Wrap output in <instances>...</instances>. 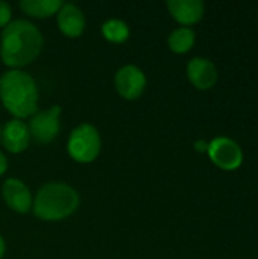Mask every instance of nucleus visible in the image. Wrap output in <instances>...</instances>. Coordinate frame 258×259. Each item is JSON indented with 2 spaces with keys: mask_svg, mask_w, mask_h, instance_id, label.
Returning <instances> with one entry per match:
<instances>
[{
  "mask_svg": "<svg viewBox=\"0 0 258 259\" xmlns=\"http://www.w3.org/2000/svg\"><path fill=\"white\" fill-rule=\"evenodd\" d=\"M44 46L41 30L27 20H12L2 32L0 58L11 70L32 64Z\"/></svg>",
  "mask_w": 258,
  "mask_h": 259,
  "instance_id": "nucleus-1",
  "label": "nucleus"
},
{
  "mask_svg": "<svg viewBox=\"0 0 258 259\" xmlns=\"http://www.w3.org/2000/svg\"><path fill=\"white\" fill-rule=\"evenodd\" d=\"M0 102L14 118L23 120L36 112L38 88L23 70H8L0 77Z\"/></svg>",
  "mask_w": 258,
  "mask_h": 259,
  "instance_id": "nucleus-2",
  "label": "nucleus"
},
{
  "mask_svg": "<svg viewBox=\"0 0 258 259\" xmlns=\"http://www.w3.org/2000/svg\"><path fill=\"white\" fill-rule=\"evenodd\" d=\"M79 206L78 191L64 182L43 185L32 203L33 214L44 222H59L70 217Z\"/></svg>",
  "mask_w": 258,
  "mask_h": 259,
  "instance_id": "nucleus-3",
  "label": "nucleus"
},
{
  "mask_svg": "<svg viewBox=\"0 0 258 259\" xmlns=\"http://www.w3.org/2000/svg\"><path fill=\"white\" fill-rule=\"evenodd\" d=\"M102 149V140L99 131L90 124L82 123L76 126L67 141V152L70 158L79 164H90L93 162Z\"/></svg>",
  "mask_w": 258,
  "mask_h": 259,
  "instance_id": "nucleus-4",
  "label": "nucleus"
},
{
  "mask_svg": "<svg viewBox=\"0 0 258 259\" xmlns=\"http://www.w3.org/2000/svg\"><path fill=\"white\" fill-rule=\"evenodd\" d=\"M59 117H61V108L58 105L35 112L27 126L30 138H33L40 144H49L55 141L61 129Z\"/></svg>",
  "mask_w": 258,
  "mask_h": 259,
  "instance_id": "nucleus-5",
  "label": "nucleus"
},
{
  "mask_svg": "<svg viewBox=\"0 0 258 259\" xmlns=\"http://www.w3.org/2000/svg\"><path fill=\"white\" fill-rule=\"evenodd\" d=\"M208 156L214 165L222 170H237L243 162V150L234 140L228 137H217L210 141Z\"/></svg>",
  "mask_w": 258,
  "mask_h": 259,
  "instance_id": "nucleus-6",
  "label": "nucleus"
},
{
  "mask_svg": "<svg viewBox=\"0 0 258 259\" xmlns=\"http://www.w3.org/2000/svg\"><path fill=\"white\" fill-rule=\"evenodd\" d=\"M146 83L148 79L143 70L132 64L119 68L114 77L116 90L125 100H137L138 97H141L146 90Z\"/></svg>",
  "mask_w": 258,
  "mask_h": 259,
  "instance_id": "nucleus-7",
  "label": "nucleus"
},
{
  "mask_svg": "<svg viewBox=\"0 0 258 259\" xmlns=\"http://www.w3.org/2000/svg\"><path fill=\"white\" fill-rule=\"evenodd\" d=\"M187 77L195 88L205 91L217 83L219 73L213 61L208 58L196 56L192 58L187 64Z\"/></svg>",
  "mask_w": 258,
  "mask_h": 259,
  "instance_id": "nucleus-8",
  "label": "nucleus"
},
{
  "mask_svg": "<svg viewBox=\"0 0 258 259\" xmlns=\"http://www.w3.org/2000/svg\"><path fill=\"white\" fill-rule=\"evenodd\" d=\"M2 196L6 202V205L18 212V214H26L30 211L33 199L30 194V190L26 187V184L17 178H11L5 181L2 187Z\"/></svg>",
  "mask_w": 258,
  "mask_h": 259,
  "instance_id": "nucleus-9",
  "label": "nucleus"
},
{
  "mask_svg": "<svg viewBox=\"0 0 258 259\" xmlns=\"http://www.w3.org/2000/svg\"><path fill=\"white\" fill-rule=\"evenodd\" d=\"M58 29L67 38H79L87 26V20L81 8L73 3H64L56 14Z\"/></svg>",
  "mask_w": 258,
  "mask_h": 259,
  "instance_id": "nucleus-10",
  "label": "nucleus"
},
{
  "mask_svg": "<svg viewBox=\"0 0 258 259\" xmlns=\"http://www.w3.org/2000/svg\"><path fill=\"white\" fill-rule=\"evenodd\" d=\"M5 149L11 153H21L29 147L30 134L23 120L12 118L2 129V140Z\"/></svg>",
  "mask_w": 258,
  "mask_h": 259,
  "instance_id": "nucleus-11",
  "label": "nucleus"
},
{
  "mask_svg": "<svg viewBox=\"0 0 258 259\" xmlns=\"http://www.w3.org/2000/svg\"><path fill=\"white\" fill-rule=\"evenodd\" d=\"M167 9L182 27H190L201 21L205 12V5L201 0H169Z\"/></svg>",
  "mask_w": 258,
  "mask_h": 259,
  "instance_id": "nucleus-12",
  "label": "nucleus"
},
{
  "mask_svg": "<svg viewBox=\"0 0 258 259\" xmlns=\"http://www.w3.org/2000/svg\"><path fill=\"white\" fill-rule=\"evenodd\" d=\"M61 0H21L20 8L21 11L33 18H49L56 15L62 8Z\"/></svg>",
  "mask_w": 258,
  "mask_h": 259,
  "instance_id": "nucleus-13",
  "label": "nucleus"
},
{
  "mask_svg": "<svg viewBox=\"0 0 258 259\" xmlns=\"http://www.w3.org/2000/svg\"><path fill=\"white\" fill-rule=\"evenodd\" d=\"M195 41H196V33L192 27H178L167 38L169 49L178 55H184L190 52L192 47L195 46Z\"/></svg>",
  "mask_w": 258,
  "mask_h": 259,
  "instance_id": "nucleus-14",
  "label": "nucleus"
},
{
  "mask_svg": "<svg viewBox=\"0 0 258 259\" xmlns=\"http://www.w3.org/2000/svg\"><path fill=\"white\" fill-rule=\"evenodd\" d=\"M102 35L109 42L123 44L129 38V27L123 20L109 18L102 24Z\"/></svg>",
  "mask_w": 258,
  "mask_h": 259,
  "instance_id": "nucleus-15",
  "label": "nucleus"
},
{
  "mask_svg": "<svg viewBox=\"0 0 258 259\" xmlns=\"http://www.w3.org/2000/svg\"><path fill=\"white\" fill-rule=\"evenodd\" d=\"M12 21V11H11V6L0 0V27H6L9 23Z\"/></svg>",
  "mask_w": 258,
  "mask_h": 259,
  "instance_id": "nucleus-16",
  "label": "nucleus"
},
{
  "mask_svg": "<svg viewBox=\"0 0 258 259\" xmlns=\"http://www.w3.org/2000/svg\"><path fill=\"white\" fill-rule=\"evenodd\" d=\"M208 146H210V143L205 141V140H198V141L193 144L195 150L199 152V153H208Z\"/></svg>",
  "mask_w": 258,
  "mask_h": 259,
  "instance_id": "nucleus-17",
  "label": "nucleus"
},
{
  "mask_svg": "<svg viewBox=\"0 0 258 259\" xmlns=\"http://www.w3.org/2000/svg\"><path fill=\"white\" fill-rule=\"evenodd\" d=\"M8 170V159L6 156L0 152V176H3Z\"/></svg>",
  "mask_w": 258,
  "mask_h": 259,
  "instance_id": "nucleus-18",
  "label": "nucleus"
},
{
  "mask_svg": "<svg viewBox=\"0 0 258 259\" xmlns=\"http://www.w3.org/2000/svg\"><path fill=\"white\" fill-rule=\"evenodd\" d=\"M5 250H6V244H5V240H3V237L0 235V259L3 258V255H5Z\"/></svg>",
  "mask_w": 258,
  "mask_h": 259,
  "instance_id": "nucleus-19",
  "label": "nucleus"
},
{
  "mask_svg": "<svg viewBox=\"0 0 258 259\" xmlns=\"http://www.w3.org/2000/svg\"><path fill=\"white\" fill-rule=\"evenodd\" d=\"M0 140H2V124H0Z\"/></svg>",
  "mask_w": 258,
  "mask_h": 259,
  "instance_id": "nucleus-20",
  "label": "nucleus"
}]
</instances>
